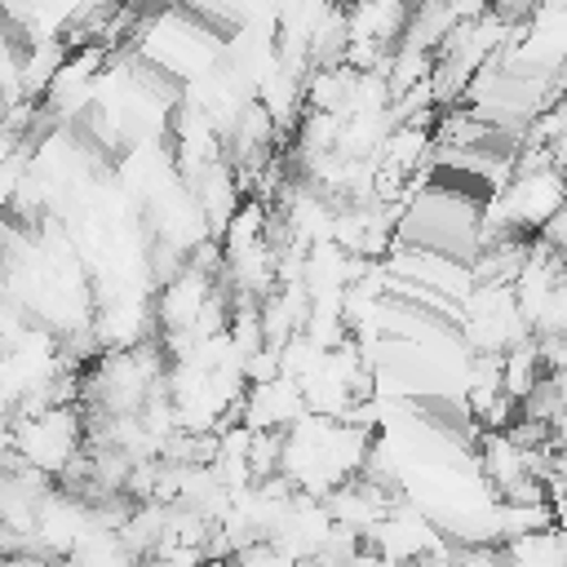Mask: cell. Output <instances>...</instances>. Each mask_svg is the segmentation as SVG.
Masks as SVG:
<instances>
[{
    "label": "cell",
    "mask_w": 567,
    "mask_h": 567,
    "mask_svg": "<svg viewBox=\"0 0 567 567\" xmlns=\"http://www.w3.org/2000/svg\"><path fill=\"white\" fill-rule=\"evenodd\" d=\"M461 332L474 354H509L514 346L532 341V328L514 301V288L501 284H474V292L461 301Z\"/></svg>",
    "instance_id": "obj_1"
},
{
    "label": "cell",
    "mask_w": 567,
    "mask_h": 567,
    "mask_svg": "<svg viewBox=\"0 0 567 567\" xmlns=\"http://www.w3.org/2000/svg\"><path fill=\"white\" fill-rule=\"evenodd\" d=\"M0 567H58V563H49V558H40V554H27V549H18V554H9Z\"/></svg>",
    "instance_id": "obj_2"
}]
</instances>
